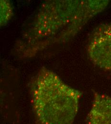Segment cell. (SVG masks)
I'll list each match as a JSON object with an SVG mask.
<instances>
[{
    "label": "cell",
    "instance_id": "1",
    "mask_svg": "<svg viewBox=\"0 0 111 124\" xmlns=\"http://www.w3.org/2000/svg\"><path fill=\"white\" fill-rule=\"evenodd\" d=\"M109 0H50L41 7L18 52L32 57L55 44L74 37L93 17L103 11Z\"/></svg>",
    "mask_w": 111,
    "mask_h": 124
},
{
    "label": "cell",
    "instance_id": "2",
    "mask_svg": "<svg viewBox=\"0 0 111 124\" xmlns=\"http://www.w3.org/2000/svg\"><path fill=\"white\" fill-rule=\"evenodd\" d=\"M29 87L37 124H73L82 92L67 85L45 67L33 78Z\"/></svg>",
    "mask_w": 111,
    "mask_h": 124
},
{
    "label": "cell",
    "instance_id": "3",
    "mask_svg": "<svg viewBox=\"0 0 111 124\" xmlns=\"http://www.w3.org/2000/svg\"><path fill=\"white\" fill-rule=\"evenodd\" d=\"M87 52L95 65L111 72V23H102L98 26L90 37Z\"/></svg>",
    "mask_w": 111,
    "mask_h": 124
},
{
    "label": "cell",
    "instance_id": "4",
    "mask_svg": "<svg viewBox=\"0 0 111 124\" xmlns=\"http://www.w3.org/2000/svg\"><path fill=\"white\" fill-rule=\"evenodd\" d=\"M91 109L87 124H111V96L94 92Z\"/></svg>",
    "mask_w": 111,
    "mask_h": 124
},
{
    "label": "cell",
    "instance_id": "5",
    "mask_svg": "<svg viewBox=\"0 0 111 124\" xmlns=\"http://www.w3.org/2000/svg\"><path fill=\"white\" fill-rule=\"evenodd\" d=\"M13 15L12 5L8 0H0V25H5Z\"/></svg>",
    "mask_w": 111,
    "mask_h": 124
}]
</instances>
